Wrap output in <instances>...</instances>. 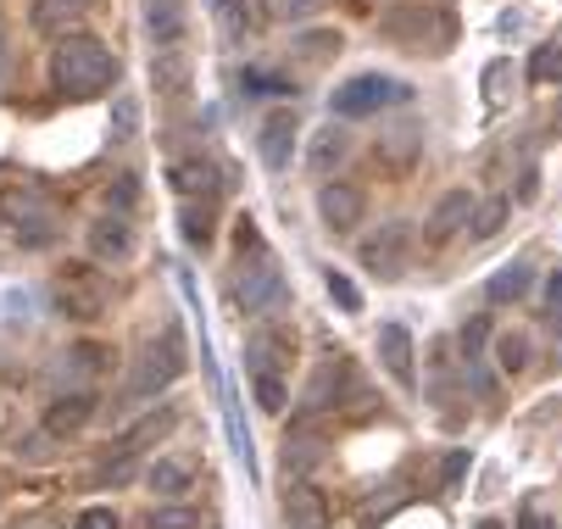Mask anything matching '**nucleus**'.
Masks as SVG:
<instances>
[{
    "instance_id": "1",
    "label": "nucleus",
    "mask_w": 562,
    "mask_h": 529,
    "mask_svg": "<svg viewBox=\"0 0 562 529\" xmlns=\"http://www.w3.org/2000/svg\"><path fill=\"white\" fill-rule=\"evenodd\" d=\"M50 85L67 101H95L117 85V56L95 34H61L50 45Z\"/></svg>"
},
{
    "instance_id": "2",
    "label": "nucleus",
    "mask_w": 562,
    "mask_h": 529,
    "mask_svg": "<svg viewBox=\"0 0 562 529\" xmlns=\"http://www.w3.org/2000/svg\"><path fill=\"white\" fill-rule=\"evenodd\" d=\"M379 34H384L390 45H401V50L446 56L451 40H457V23H451L440 7H429V0H401V7H390V12L379 18Z\"/></svg>"
},
{
    "instance_id": "3",
    "label": "nucleus",
    "mask_w": 562,
    "mask_h": 529,
    "mask_svg": "<svg viewBox=\"0 0 562 529\" xmlns=\"http://www.w3.org/2000/svg\"><path fill=\"white\" fill-rule=\"evenodd\" d=\"M56 307H61V318H72V324H95V318H106V301H112V284L90 268V262H67L61 273H56Z\"/></svg>"
},
{
    "instance_id": "4",
    "label": "nucleus",
    "mask_w": 562,
    "mask_h": 529,
    "mask_svg": "<svg viewBox=\"0 0 562 529\" xmlns=\"http://www.w3.org/2000/svg\"><path fill=\"white\" fill-rule=\"evenodd\" d=\"M407 101H413V90L401 85V79H390V72H357V79H346V85L329 95L335 117H373V112L407 106Z\"/></svg>"
},
{
    "instance_id": "5",
    "label": "nucleus",
    "mask_w": 562,
    "mask_h": 529,
    "mask_svg": "<svg viewBox=\"0 0 562 529\" xmlns=\"http://www.w3.org/2000/svg\"><path fill=\"white\" fill-rule=\"evenodd\" d=\"M179 373H184V346H179V335H162V346H145V351L134 357L123 396H128V402H150V396H162Z\"/></svg>"
},
{
    "instance_id": "6",
    "label": "nucleus",
    "mask_w": 562,
    "mask_h": 529,
    "mask_svg": "<svg viewBox=\"0 0 562 529\" xmlns=\"http://www.w3.org/2000/svg\"><path fill=\"white\" fill-rule=\"evenodd\" d=\"M239 262V279H234V301L246 313H273L284 301V268L268 257V251H251V257H234Z\"/></svg>"
},
{
    "instance_id": "7",
    "label": "nucleus",
    "mask_w": 562,
    "mask_h": 529,
    "mask_svg": "<svg viewBox=\"0 0 562 529\" xmlns=\"http://www.w3.org/2000/svg\"><path fill=\"white\" fill-rule=\"evenodd\" d=\"M407 257H413V223L407 217H390L362 240V268L373 279H401L407 273Z\"/></svg>"
},
{
    "instance_id": "8",
    "label": "nucleus",
    "mask_w": 562,
    "mask_h": 529,
    "mask_svg": "<svg viewBox=\"0 0 562 529\" xmlns=\"http://www.w3.org/2000/svg\"><path fill=\"white\" fill-rule=\"evenodd\" d=\"M173 424H179V418L162 407V413L139 418L134 429H123V435H117V446H112V458H106V480H128L134 458H139V451H150V446H162V440L173 435Z\"/></svg>"
},
{
    "instance_id": "9",
    "label": "nucleus",
    "mask_w": 562,
    "mask_h": 529,
    "mask_svg": "<svg viewBox=\"0 0 562 529\" xmlns=\"http://www.w3.org/2000/svg\"><path fill=\"white\" fill-rule=\"evenodd\" d=\"M373 162L384 179H407L424 162V123H395L373 139Z\"/></svg>"
},
{
    "instance_id": "10",
    "label": "nucleus",
    "mask_w": 562,
    "mask_h": 529,
    "mask_svg": "<svg viewBox=\"0 0 562 529\" xmlns=\"http://www.w3.org/2000/svg\"><path fill=\"white\" fill-rule=\"evenodd\" d=\"M184 34H190L184 0H145V40L156 50H184Z\"/></svg>"
},
{
    "instance_id": "11",
    "label": "nucleus",
    "mask_w": 562,
    "mask_h": 529,
    "mask_svg": "<svg viewBox=\"0 0 562 529\" xmlns=\"http://www.w3.org/2000/svg\"><path fill=\"white\" fill-rule=\"evenodd\" d=\"M346 357H329V362H317L312 368V380H306V396H301V413L295 418H317V413H329L340 407V391H346Z\"/></svg>"
},
{
    "instance_id": "12",
    "label": "nucleus",
    "mask_w": 562,
    "mask_h": 529,
    "mask_svg": "<svg viewBox=\"0 0 562 529\" xmlns=\"http://www.w3.org/2000/svg\"><path fill=\"white\" fill-rule=\"evenodd\" d=\"M90 257H101V262H128L134 257V223H128V212L106 206L90 223Z\"/></svg>"
},
{
    "instance_id": "13",
    "label": "nucleus",
    "mask_w": 562,
    "mask_h": 529,
    "mask_svg": "<svg viewBox=\"0 0 562 529\" xmlns=\"http://www.w3.org/2000/svg\"><path fill=\"white\" fill-rule=\"evenodd\" d=\"M362 190L357 184H324L317 190V217H324V229L329 235H351L357 223H362Z\"/></svg>"
},
{
    "instance_id": "14",
    "label": "nucleus",
    "mask_w": 562,
    "mask_h": 529,
    "mask_svg": "<svg viewBox=\"0 0 562 529\" xmlns=\"http://www.w3.org/2000/svg\"><path fill=\"white\" fill-rule=\"evenodd\" d=\"M195 474H201V458H190V451H162V458H150L145 485L156 496H184L195 485Z\"/></svg>"
},
{
    "instance_id": "15",
    "label": "nucleus",
    "mask_w": 562,
    "mask_h": 529,
    "mask_svg": "<svg viewBox=\"0 0 562 529\" xmlns=\"http://www.w3.org/2000/svg\"><path fill=\"white\" fill-rule=\"evenodd\" d=\"M462 223H473V195H468V190H446V195L435 201V212L424 217V240H429V246H446V240L462 235Z\"/></svg>"
},
{
    "instance_id": "16",
    "label": "nucleus",
    "mask_w": 562,
    "mask_h": 529,
    "mask_svg": "<svg viewBox=\"0 0 562 529\" xmlns=\"http://www.w3.org/2000/svg\"><path fill=\"white\" fill-rule=\"evenodd\" d=\"M295 134H301L295 112H268V117H262L257 150H262V162H268L273 173H284V168H290V157H295Z\"/></svg>"
},
{
    "instance_id": "17",
    "label": "nucleus",
    "mask_w": 562,
    "mask_h": 529,
    "mask_svg": "<svg viewBox=\"0 0 562 529\" xmlns=\"http://www.w3.org/2000/svg\"><path fill=\"white\" fill-rule=\"evenodd\" d=\"M379 362L395 385H413L418 380V368H413V335L401 329V324H384L379 329Z\"/></svg>"
},
{
    "instance_id": "18",
    "label": "nucleus",
    "mask_w": 562,
    "mask_h": 529,
    "mask_svg": "<svg viewBox=\"0 0 562 529\" xmlns=\"http://www.w3.org/2000/svg\"><path fill=\"white\" fill-rule=\"evenodd\" d=\"M90 413H95V396H90V391H72V396H56V402L45 407V435L67 440V435H78V429L90 424Z\"/></svg>"
},
{
    "instance_id": "19",
    "label": "nucleus",
    "mask_w": 562,
    "mask_h": 529,
    "mask_svg": "<svg viewBox=\"0 0 562 529\" xmlns=\"http://www.w3.org/2000/svg\"><path fill=\"white\" fill-rule=\"evenodd\" d=\"M90 7H95V0H34V29L45 40H61V34H72L78 23H85Z\"/></svg>"
},
{
    "instance_id": "20",
    "label": "nucleus",
    "mask_w": 562,
    "mask_h": 529,
    "mask_svg": "<svg viewBox=\"0 0 562 529\" xmlns=\"http://www.w3.org/2000/svg\"><path fill=\"white\" fill-rule=\"evenodd\" d=\"M284 524L290 529H324L329 524V496L312 485H290L284 491Z\"/></svg>"
},
{
    "instance_id": "21",
    "label": "nucleus",
    "mask_w": 562,
    "mask_h": 529,
    "mask_svg": "<svg viewBox=\"0 0 562 529\" xmlns=\"http://www.w3.org/2000/svg\"><path fill=\"white\" fill-rule=\"evenodd\" d=\"M173 184H179L184 195H195V201H217V195H223V168H217L212 157H184V162L173 168Z\"/></svg>"
},
{
    "instance_id": "22",
    "label": "nucleus",
    "mask_w": 562,
    "mask_h": 529,
    "mask_svg": "<svg viewBox=\"0 0 562 529\" xmlns=\"http://www.w3.org/2000/svg\"><path fill=\"white\" fill-rule=\"evenodd\" d=\"M246 368L251 373H284L290 368V340L279 329H257L251 346H246Z\"/></svg>"
},
{
    "instance_id": "23",
    "label": "nucleus",
    "mask_w": 562,
    "mask_h": 529,
    "mask_svg": "<svg viewBox=\"0 0 562 529\" xmlns=\"http://www.w3.org/2000/svg\"><path fill=\"white\" fill-rule=\"evenodd\" d=\"M346 150H351L346 128H340V123H324V128L312 134V150H306V168H312V173H329V168H340V162H346Z\"/></svg>"
},
{
    "instance_id": "24",
    "label": "nucleus",
    "mask_w": 562,
    "mask_h": 529,
    "mask_svg": "<svg viewBox=\"0 0 562 529\" xmlns=\"http://www.w3.org/2000/svg\"><path fill=\"white\" fill-rule=\"evenodd\" d=\"M184 85H190V56H184V50H156V56H150V90L179 95Z\"/></svg>"
},
{
    "instance_id": "25",
    "label": "nucleus",
    "mask_w": 562,
    "mask_h": 529,
    "mask_svg": "<svg viewBox=\"0 0 562 529\" xmlns=\"http://www.w3.org/2000/svg\"><path fill=\"white\" fill-rule=\"evenodd\" d=\"M212 23H217V40L223 45H239V40L251 34V18H246L239 0H212Z\"/></svg>"
},
{
    "instance_id": "26",
    "label": "nucleus",
    "mask_w": 562,
    "mask_h": 529,
    "mask_svg": "<svg viewBox=\"0 0 562 529\" xmlns=\"http://www.w3.org/2000/svg\"><path fill=\"white\" fill-rule=\"evenodd\" d=\"M306 424H312V418H295V440H290V451H284V463H290L295 474H306L317 458H324V440H317Z\"/></svg>"
},
{
    "instance_id": "27",
    "label": "nucleus",
    "mask_w": 562,
    "mask_h": 529,
    "mask_svg": "<svg viewBox=\"0 0 562 529\" xmlns=\"http://www.w3.org/2000/svg\"><path fill=\"white\" fill-rule=\"evenodd\" d=\"M507 217H513V201L507 195H491L485 206H473V240H491L507 229Z\"/></svg>"
},
{
    "instance_id": "28",
    "label": "nucleus",
    "mask_w": 562,
    "mask_h": 529,
    "mask_svg": "<svg viewBox=\"0 0 562 529\" xmlns=\"http://www.w3.org/2000/svg\"><path fill=\"white\" fill-rule=\"evenodd\" d=\"M529 284H535V273H529L524 262H513V268H502V273H496V279L485 284V295H491L496 307H502V301H518V295H524Z\"/></svg>"
},
{
    "instance_id": "29",
    "label": "nucleus",
    "mask_w": 562,
    "mask_h": 529,
    "mask_svg": "<svg viewBox=\"0 0 562 529\" xmlns=\"http://www.w3.org/2000/svg\"><path fill=\"white\" fill-rule=\"evenodd\" d=\"M496 368H502V373H524V368H529V335H524V329L496 335Z\"/></svg>"
},
{
    "instance_id": "30",
    "label": "nucleus",
    "mask_w": 562,
    "mask_h": 529,
    "mask_svg": "<svg viewBox=\"0 0 562 529\" xmlns=\"http://www.w3.org/2000/svg\"><path fill=\"white\" fill-rule=\"evenodd\" d=\"M251 396L262 413H284L290 407V391H284V373H251Z\"/></svg>"
},
{
    "instance_id": "31",
    "label": "nucleus",
    "mask_w": 562,
    "mask_h": 529,
    "mask_svg": "<svg viewBox=\"0 0 562 529\" xmlns=\"http://www.w3.org/2000/svg\"><path fill=\"white\" fill-rule=\"evenodd\" d=\"M179 229H184L190 246H206V240H212V201H184Z\"/></svg>"
},
{
    "instance_id": "32",
    "label": "nucleus",
    "mask_w": 562,
    "mask_h": 529,
    "mask_svg": "<svg viewBox=\"0 0 562 529\" xmlns=\"http://www.w3.org/2000/svg\"><path fill=\"white\" fill-rule=\"evenodd\" d=\"M145 529H201V507H150Z\"/></svg>"
},
{
    "instance_id": "33",
    "label": "nucleus",
    "mask_w": 562,
    "mask_h": 529,
    "mask_svg": "<svg viewBox=\"0 0 562 529\" xmlns=\"http://www.w3.org/2000/svg\"><path fill=\"white\" fill-rule=\"evenodd\" d=\"M529 79H535V85H562V45H540V50H535Z\"/></svg>"
},
{
    "instance_id": "34",
    "label": "nucleus",
    "mask_w": 562,
    "mask_h": 529,
    "mask_svg": "<svg viewBox=\"0 0 562 529\" xmlns=\"http://www.w3.org/2000/svg\"><path fill=\"white\" fill-rule=\"evenodd\" d=\"M134 128H139V101H134V95H117V106H112V139L128 145Z\"/></svg>"
},
{
    "instance_id": "35",
    "label": "nucleus",
    "mask_w": 562,
    "mask_h": 529,
    "mask_svg": "<svg viewBox=\"0 0 562 529\" xmlns=\"http://www.w3.org/2000/svg\"><path fill=\"white\" fill-rule=\"evenodd\" d=\"M295 45H301L306 61H329V56H340V34H335V29H329V34H301Z\"/></svg>"
},
{
    "instance_id": "36",
    "label": "nucleus",
    "mask_w": 562,
    "mask_h": 529,
    "mask_svg": "<svg viewBox=\"0 0 562 529\" xmlns=\"http://www.w3.org/2000/svg\"><path fill=\"white\" fill-rule=\"evenodd\" d=\"M324 284H329V295L340 301L346 313H357V307H362V295H357V284H351V279H346L340 268H324Z\"/></svg>"
},
{
    "instance_id": "37",
    "label": "nucleus",
    "mask_w": 562,
    "mask_h": 529,
    "mask_svg": "<svg viewBox=\"0 0 562 529\" xmlns=\"http://www.w3.org/2000/svg\"><path fill=\"white\" fill-rule=\"evenodd\" d=\"M61 368H72V373H101V368H106V351H101V346H72Z\"/></svg>"
},
{
    "instance_id": "38",
    "label": "nucleus",
    "mask_w": 562,
    "mask_h": 529,
    "mask_svg": "<svg viewBox=\"0 0 562 529\" xmlns=\"http://www.w3.org/2000/svg\"><path fill=\"white\" fill-rule=\"evenodd\" d=\"M246 85H251V95H284L290 90L279 72H262V67H246Z\"/></svg>"
},
{
    "instance_id": "39",
    "label": "nucleus",
    "mask_w": 562,
    "mask_h": 529,
    "mask_svg": "<svg viewBox=\"0 0 562 529\" xmlns=\"http://www.w3.org/2000/svg\"><path fill=\"white\" fill-rule=\"evenodd\" d=\"M324 0H273V18H284V23H301V18H312Z\"/></svg>"
},
{
    "instance_id": "40",
    "label": "nucleus",
    "mask_w": 562,
    "mask_h": 529,
    "mask_svg": "<svg viewBox=\"0 0 562 529\" xmlns=\"http://www.w3.org/2000/svg\"><path fill=\"white\" fill-rule=\"evenodd\" d=\"M485 335H491L485 318H473V324L462 329V362H479V346H485Z\"/></svg>"
},
{
    "instance_id": "41",
    "label": "nucleus",
    "mask_w": 562,
    "mask_h": 529,
    "mask_svg": "<svg viewBox=\"0 0 562 529\" xmlns=\"http://www.w3.org/2000/svg\"><path fill=\"white\" fill-rule=\"evenodd\" d=\"M139 201V184H134V173H117V184H112V212H128Z\"/></svg>"
},
{
    "instance_id": "42",
    "label": "nucleus",
    "mask_w": 562,
    "mask_h": 529,
    "mask_svg": "<svg viewBox=\"0 0 562 529\" xmlns=\"http://www.w3.org/2000/svg\"><path fill=\"white\" fill-rule=\"evenodd\" d=\"M518 529H551V524H546V496H529V502H524Z\"/></svg>"
},
{
    "instance_id": "43",
    "label": "nucleus",
    "mask_w": 562,
    "mask_h": 529,
    "mask_svg": "<svg viewBox=\"0 0 562 529\" xmlns=\"http://www.w3.org/2000/svg\"><path fill=\"white\" fill-rule=\"evenodd\" d=\"M462 474H468V451H451V458H446V469H440V491L462 485Z\"/></svg>"
},
{
    "instance_id": "44",
    "label": "nucleus",
    "mask_w": 562,
    "mask_h": 529,
    "mask_svg": "<svg viewBox=\"0 0 562 529\" xmlns=\"http://www.w3.org/2000/svg\"><path fill=\"white\" fill-rule=\"evenodd\" d=\"M72 529H117V513L112 507H90V513H78Z\"/></svg>"
},
{
    "instance_id": "45",
    "label": "nucleus",
    "mask_w": 562,
    "mask_h": 529,
    "mask_svg": "<svg viewBox=\"0 0 562 529\" xmlns=\"http://www.w3.org/2000/svg\"><path fill=\"white\" fill-rule=\"evenodd\" d=\"M540 295H546V307H551V313H562V268L546 279V290H540Z\"/></svg>"
},
{
    "instance_id": "46",
    "label": "nucleus",
    "mask_w": 562,
    "mask_h": 529,
    "mask_svg": "<svg viewBox=\"0 0 562 529\" xmlns=\"http://www.w3.org/2000/svg\"><path fill=\"white\" fill-rule=\"evenodd\" d=\"M12 529H61V524H50V518H18Z\"/></svg>"
},
{
    "instance_id": "47",
    "label": "nucleus",
    "mask_w": 562,
    "mask_h": 529,
    "mask_svg": "<svg viewBox=\"0 0 562 529\" xmlns=\"http://www.w3.org/2000/svg\"><path fill=\"white\" fill-rule=\"evenodd\" d=\"M7 67H12V45H7V34H0V79H7Z\"/></svg>"
},
{
    "instance_id": "48",
    "label": "nucleus",
    "mask_w": 562,
    "mask_h": 529,
    "mask_svg": "<svg viewBox=\"0 0 562 529\" xmlns=\"http://www.w3.org/2000/svg\"><path fill=\"white\" fill-rule=\"evenodd\" d=\"M479 529H502V524H496V518H485V524H479Z\"/></svg>"
}]
</instances>
